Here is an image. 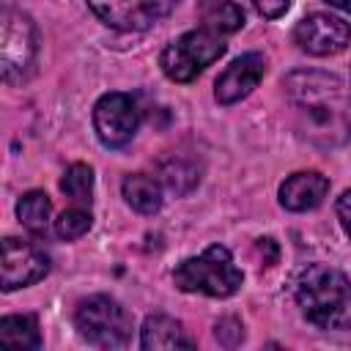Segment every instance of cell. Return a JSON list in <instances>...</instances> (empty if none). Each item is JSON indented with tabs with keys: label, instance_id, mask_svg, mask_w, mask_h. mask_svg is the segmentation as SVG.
I'll return each mask as SVG.
<instances>
[{
	"label": "cell",
	"instance_id": "obj_21",
	"mask_svg": "<svg viewBox=\"0 0 351 351\" xmlns=\"http://www.w3.org/2000/svg\"><path fill=\"white\" fill-rule=\"evenodd\" d=\"M337 217H340V222H343L346 233L351 236V189H348V192H343V195L337 197Z\"/></svg>",
	"mask_w": 351,
	"mask_h": 351
},
{
	"label": "cell",
	"instance_id": "obj_15",
	"mask_svg": "<svg viewBox=\"0 0 351 351\" xmlns=\"http://www.w3.org/2000/svg\"><path fill=\"white\" fill-rule=\"evenodd\" d=\"M121 192H123L126 203L140 214H156L162 208V186L156 178H151L145 173L126 176L121 184Z\"/></svg>",
	"mask_w": 351,
	"mask_h": 351
},
{
	"label": "cell",
	"instance_id": "obj_8",
	"mask_svg": "<svg viewBox=\"0 0 351 351\" xmlns=\"http://www.w3.org/2000/svg\"><path fill=\"white\" fill-rule=\"evenodd\" d=\"M293 41L307 55H318V58L337 55L351 44V25L335 14L315 11L296 22Z\"/></svg>",
	"mask_w": 351,
	"mask_h": 351
},
{
	"label": "cell",
	"instance_id": "obj_6",
	"mask_svg": "<svg viewBox=\"0 0 351 351\" xmlns=\"http://www.w3.org/2000/svg\"><path fill=\"white\" fill-rule=\"evenodd\" d=\"M38 36L36 25L25 11L3 8L0 22V66L5 82H25L36 66Z\"/></svg>",
	"mask_w": 351,
	"mask_h": 351
},
{
	"label": "cell",
	"instance_id": "obj_20",
	"mask_svg": "<svg viewBox=\"0 0 351 351\" xmlns=\"http://www.w3.org/2000/svg\"><path fill=\"white\" fill-rule=\"evenodd\" d=\"M252 5L258 8L261 16H266V19H277V16H282V14L288 11L291 0H252Z\"/></svg>",
	"mask_w": 351,
	"mask_h": 351
},
{
	"label": "cell",
	"instance_id": "obj_3",
	"mask_svg": "<svg viewBox=\"0 0 351 351\" xmlns=\"http://www.w3.org/2000/svg\"><path fill=\"white\" fill-rule=\"evenodd\" d=\"M173 282L184 293H206L214 299H228L241 288L244 274L233 263L228 247L211 244L200 255L181 261L173 269Z\"/></svg>",
	"mask_w": 351,
	"mask_h": 351
},
{
	"label": "cell",
	"instance_id": "obj_5",
	"mask_svg": "<svg viewBox=\"0 0 351 351\" xmlns=\"http://www.w3.org/2000/svg\"><path fill=\"white\" fill-rule=\"evenodd\" d=\"M225 49L228 47L222 41V36H217L206 27H197V30H189V33L178 36L176 41H170L159 55V66H162L165 77L173 82H192L206 66H211L217 58H222Z\"/></svg>",
	"mask_w": 351,
	"mask_h": 351
},
{
	"label": "cell",
	"instance_id": "obj_4",
	"mask_svg": "<svg viewBox=\"0 0 351 351\" xmlns=\"http://www.w3.org/2000/svg\"><path fill=\"white\" fill-rule=\"evenodd\" d=\"M74 324L80 335L99 348H123L132 337V315L118 299L104 293L82 299L77 304Z\"/></svg>",
	"mask_w": 351,
	"mask_h": 351
},
{
	"label": "cell",
	"instance_id": "obj_14",
	"mask_svg": "<svg viewBox=\"0 0 351 351\" xmlns=\"http://www.w3.org/2000/svg\"><path fill=\"white\" fill-rule=\"evenodd\" d=\"M197 19H200V27L217 36H228L244 25V11L233 0H203L197 8Z\"/></svg>",
	"mask_w": 351,
	"mask_h": 351
},
{
	"label": "cell",
	"instance_id": "obj_17",
	"mask_svg": "<svg viewBox=\"0 0 351 351\" xmlns=\"http://www.w3.org/2000/svg\"><path fill=\"white\" fill-rule=\"evenodd\" d=\"M0 343L14 348H41V329L36 315H5L0 318Z\"/></svg>",
	"mask_w": 351,
	"mask_h": 351
},
{
	"label": "cell",
	"instance_id": "obj_1",
	"mask_svg": "<svg viewBox=\"0 0 351 351\" xmlns=\"http://www.w3.org/2000/svg\"><path fill=\"white\" fill-rule=\"evenodd\" d=\"M285 96L302 137L321 148H340L351 137V96L340 77L299 69L285 77Z\"/></svg>",
	"mask_w": 351,
	"mask_h": 351
},
{
	"label": "cell",
	"instance_id": "obj_18",
	"mask_svg": "<svg viewBox=\"0 0 351 351\" xmlns=\"http://www.w3.org/2000/svg\"><path fill=\"white\" fill-rule=\"evenodd\" d=\"M60 189H63V195L74 206H90V197H93V170L88 165H82V162L69 165L63 178H60Z\"/></svg>",
	"mask_w": 351,
	"mask_h": 351
},
{
	"label": "cell",
	"instance_id": "obj_9",
	"mask_svg": "<svg viewBox=\"0 0 351 351\" xmlns=\"http://www.w3.org/2000/svg\"><path fill=\"white\" fill-rule=\"evenodd\" d=\"M88 8L115 30H145L167 16L178 0H85Z\"/></svg>",
	"mask_w": 351,
	"mask_h": 351
},
{
	"label": "cell",
	"instance_id": "obj_7",
	"mask_svg": "<svg viewBox=\"0 0 351 351\" xmlns=\"http://www.w3.org/2000/svg\"><path fill=\"white\" fill-rule=\"evenodd\" d=\"M140 126V110L129 93H104L93 104V129L101 145L121 148L126 145Z\"/></svg>",
	"mask_w": 351,
	"mask_h": 351
},
{
	"label": "cell",
	"instance_id": "obj_13",
	"mask_svg": "<svg viewBox=\"0 0 351 351\" xmlns=\"http://www.w3.org/2000/svg\"><path fill=\"white\" fill-rule=\"evenodd\" d=\"M140 346L145 351H162V348H195V340L186 335V329L181 326V321L165 315V313H154L143 321L140 329Z\"/></svg>",
	"mask_w": 351,
	"mask_h": 351
},
{
	"label": "cell",
	"instance_id": "obj_22",
	"mask_svg": "<svg viewBox=\"0 0 351 351\" xmlns=\"http://www.w3.org/2000/svg\"><path fill=\"white\" fill-rule=\"evenodd\" d=\"M329 5H335V8H343V11H348L351 14V0H326Z\"/></svg>",
	"mask_w": 351,
	"mask_h": 351
},
{
	"label": "cell",
	"instance_id": "obj_19",
	"mask_svg": "<svg viewBox=\"0 0 351 351\" xmlns=\"http://www.w3.org/2000/svg\"><path fill=\"white\" fill-rule=\"evenodd\" d=\"M90 225H93L90 211H88L85 206H74V208L63 211V214L55 219V233H58L60 239H66V241H74V239L85 236V233L90 230Z\"/></svg>",
	"mask_w": 351,
	"mask_h": 351
},
{
	"label": "cell",
	"instance_id": "obj_2",
	"mask_svg": "<svg viewBox=\"0 0 351 351\" xmlns=\"http://www.w3.org/2000/svg\"><path fill=\"white\" fill-rule=\"evenodd\" d=\"M302 315L318 329H346L351 324V282L326 263H307L293 280Z\"/></svg>",
	"mask_w": 351,
	"mask_h": 351
},
{
	"label": "cell",
	"instance_id": "obj_16",
	"mask_svg": "<svg viewBox=\"0 0 351 351\" xmlns=\"http://www.w3.org/2000/svg\"><path fill=\"white\" fill-rule=\"evenodd\" d=\"M16 217L19 222L33 233V236H47L49 230V217H52V200L47 197V192L33 189L25 192L16 203Z\"/></svg>",
	"mask_w": 351,
	"mask_h": 351
},
{
	"label": "cell",
	"instance_id": "obj_10",
	"mask_svg": "<svg viewBox=\"0 0 351 351\" xmlns=\"http://www.w3.org/2000/svg\"><path fill=\"white\" fill-rule=\"evenodd\" d=\"M49 274V258L41 247L22 241V239H3V274L0 288L16 291L25 285H33Z\"/></svg>",
	"mask_w": 351,
	"mask_h": 351
},
{
	"label": "cell",
	"instance_id": "obj_11",
	"mask_svg": "<svg viewBox=\"0 0 351 351\" xmlns=\"http://www.w3.org/2000/svg\"><path fill=\"white\" fill-rule=\"evenodd\" d=\"M266 74V58L261 52H244L241 58H236L214 82V99L219 104H236L244 96H250L258 82Z\"/></svg>",
	"mask_w": 351,
	"mask_h": 351
},
{
	"label": "cell",
	"instance_id": "obj_12",
	"mask_svg": "<svg viewBox=\"0 0 351 351\" xmlns=\"http://www.w3.org/2000/svg\"><path fill=\"white\" fill-rule=\"evenodd\" d=\"M329 178L315 170H299L280 184V206L288 211H310L324 203Z\"/></svg>",
	"mask_w": 351,
	"mask_h": 351
}]
</instances>
